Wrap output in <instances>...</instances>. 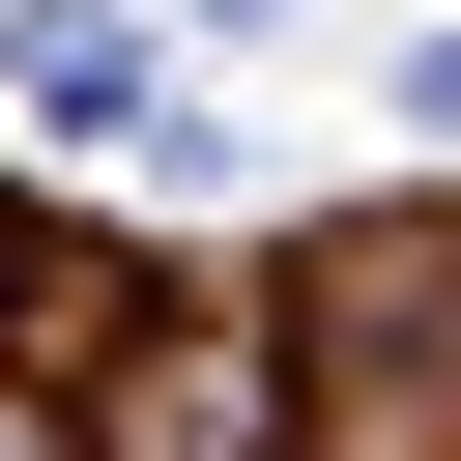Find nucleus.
Listing matches in <instances>:
<instances>
[{
    "label": "nucleus",
    "instance_id": "obj_1",
    "mask_svg": "<svg viewBox=\"0 0 461 461\" xmlns=\"http://www.w3.org/2000/svg\"><path fill=\"white\" fill-rule=\"evenodd\" d=\"M29 115L115 144V115H144V29H115V0H29Z\"/></svg>",
    "mask_w": 461,
    "mask_h": 461
},
{
    "label": "nucleus",
    "instance_id": "obj_2",
    "mask_svg": "<svg viewBox=\"0 0 461 461\" xmlns=\"http://www.w3.org/2000/svg\"><path fill=\"white\" fill-rule=\"evenodd\" d=\"M403 115H432V144H461V29H432V58H403Z\"/></svg>",
    "mask_w": 461,
    "mask_h": 461
},
{
    "label": "nucleus",
    "instance_id": "obj_3",
    "mask_svg": "<svg viewBox=\"0 0 461 461\" xmlns=\"http://www.w3.org/2000/svg\"><path fill=\"white\" fill-rule=\"evenodd\" d=\"M202 29H259V0H202Z\"/></svg>",
    "mask_w": 461,
    "mask_h": 461
},
{
    "label": "nucleus",
    "instance_id": "obj_4",
    "mask_svg": "<svg viewBox=\"0 0 461 461\" xmlns=\"http://www.w3.org/2000/svg\"><path fill=\"white\" fill-rule=\"evenodd\" d=\"M0 461H58V432H0Z\"/></svg>",
    "mask_w": 461,
    "mask_h": 461
}]
</instances>
